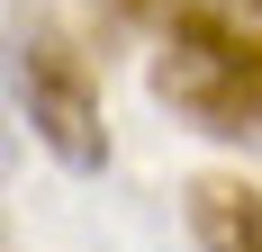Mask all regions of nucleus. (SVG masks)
<instances>
[{"mask_svg": "<svg viewBox=\"0 0 262 252\" xmlns=\"http://www.w3.org/2000/svg\"><path fill=\"white\" fill-rule=\"evenodd\" d=\"M0 90H9V117L63 171H108L100 81H91V54L73 45V27L54 18V0H9V18H0Z\"/></svg>", "mask_w": 262, "mask_h": 252, "instance_id": "2", "label": "nucleus"}, {"mask_svg": "<svg viewBox=\"0 0 262 252\" xmlns=\"http://www.w3.org/2000/svg\"><path fill=\"white\" fill-rule=\"evenodd\" d=\"M181 198H190V234H199V252H262V189H253V180L199 171Z\"/></svg>", "mask_w": 262, "mask_h": 252, "instance_id": "3", "label": "nucleus"}, {"mask_svg": "<svg viewBox=\"0 0 262 252\" xmlns=\"http://www.w3.org/2000/svg\"><path fill=\"white\" fill-rule=\"evenodd\" d=\"M9 153H18V117H9V90H0V180H9Z\"/></svg>", "mask_w": 262, "mask_h": 252, "instance_id": "4", "label": "nucleus"}, {"mask_svg": "<svg viewBox=\"0 0 262 252\" xmlns=\"http://www.w3.org/2000/svg\"><path fill=\"white\" fill-rule=\"evenodd\" d=\"M154 45V99L217 144H262V0H118Z\"/></svg>", "mask_w": 262, "mask_h": 252, "instance_id": "1", "label": "nucleus"}]
</instances>
